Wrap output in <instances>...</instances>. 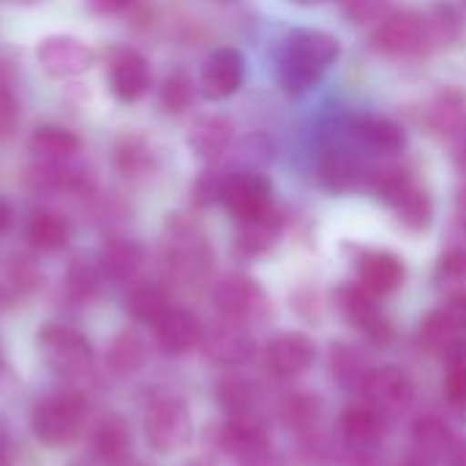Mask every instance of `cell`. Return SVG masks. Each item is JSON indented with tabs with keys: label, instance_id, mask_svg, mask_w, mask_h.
Instances as JSON below:
<instances>
[{
	"label": "cell",
	"instance_id": "obj_35",
	"mask_svg": "<svg viewBox=\"0 0 466 466\" xmlns=\"http://www.w3.org/2000/svg\"><path fill=\"white\" fill-rule=\"evenodd\" d=\"M431 128L437 134H448V137H456L461 128L466 126V98L459 90H448L437 98L434 109H431Z\"/></svg>",
	"mask_w": 466,
	"mask_h": 466
},
{
	"label": "cell",
	"instance_id": "obj_26",
	"mask_svg": "<svg viewBox=\"0 0 466 466\" xmlns=\"http://www.w3.org/2000/svg\"><path fill=\"white\" fill-rule=\"evenodd\" d=\"M76 150H79V137L66 126L46 123V126H38L30 137V153H35L41 161L57 164V161L71 158Z\"/></svg>",
	"mask_w": 466,
	"mask_h": 466
},
{
	"label": "cell",
	"instance_id": "obj_20",
	"mask_svg": "<svg viewBox=\"0 0 466 466\" xmlns=\"http://www.w3.org/2000/svg\"><path fill=\"white\" fill-rule=\"evenodd\" d=\"M279 235H281V216L273 208H268L262 216L240 221L235 248L240 257H262L265 251L273 248Z\"/></svg>",
	"mask_w": 466,
	"mask_h": 466
},
{
	"label": "cell",
	"instance_id": "obj_5",
	"mask_svg": "<svg viewBox=\"0 0 466 466\" xmlns=\"http://www.w3.org/2000/svg\"><path fill=\"white\" fill-rule=\"evenodd\" d=\"M221 202L238 218L248 221L270 208V183L257 169H235L224 175Z\"/></svg>",
	"mask_w": 466,
	"mask_h": 466
},
{
	"label": "cell",
	"instance_id": "obj_7",
	"mask_svg": "<svg viewBox=\"0 0 466 466\" xmlns=\"http://www.w3.org/2000/svg\"><path fill=\"white\" fill-rule=\"evenodd\" d=\"M429 44L426 19L418 11H396L385 16L374 33V46L390 57H412L420 55Z\"/></svg>",
	"mask_w": 466,
	"mask_h": 466
},
{
	"label": "cell",
	"instance_id": "obj_32",
	"mask_svg": "<svg viewBox=\"0 0 466 466\" xmlns=\"http://www.w3.org/2000/svg\"><path fill=\"white\" fill-rule=\"evenodd\" d=\"M330 369H333V377L347 390H358V388L363 390V382H366V377L371 371L366 366L363 352H358L355 347H347V344L333 347V352H330Z\"/></svg>",
	"mask_w": 466,
	"mask_h": 466
},
{
	"label": "cell",
	"instance_id": "obj_58",
	"mask_svg": "<svg viewBox=\"0 0 466 466\" xmlns=\"http://www.w3.org/2000/svg\"><path fill=\"white\" fill-rule=\"evenodd\" d=\"M117 466H142V464H137V461H131V459H126L123 464H117Z\"/></svg>",
	"mask_w": 466,
	"mask_h": 466
},
{
	"label": "cell",
	"instance_id": "obj_42",
	"mask_svg": "<svg viewBox=\"0 0 466 466\" xmlns=\"http://www.w3.org/2000/svg\"><path fill=\"white\" fill-rule=\"evenodd\" d=\"M388 0H344V11L352 22H360V25H369V22H377L385 11Z\"/></svg>",
	"mask_w": 466,
	"mask_h": 466
},
{
	"label": "cell",
	"instance_id": "obj_4",
	"mask_svg": "<svg viewBox=\"0 0 466 466\" xmlns=\"http://www.w3.org/2000/svg\"><path fill=\"white\" fill-rule=\"evenodd\" d=\"M213 306L221 319L235 325H248L268 311V300L262 287L248 276H227L213 289Z\"/></svg>",
	"mask_w": 466,
	"mask_h": 466
},
{
	"label": "cell",
	"instance_id": "obj_24",
	"mask_svg": "<svg viewBox=\"0 0 466 466\" xmlns=\"http://www.w3.org/2000/svg\"><path fill=\"white\" fill-rule=\"evenodd\" d=\"M25 238L27 243L35 248V251H60L68 246L71 240V224L60 216V213H52V210H38L30 216L27 227H25Z\"/></svg>",
	"mask_w": 466,
	"mask_h": 466
},
{
	"label": "cell",
	"instance_id": "obj_40",
	"mask_svg": "<svg viewBox=\"0 0 466 466\" xmlns=\"http://www.w3.org/2000/svg\"><path fill=\"white\" fill-rule=\"evenodd\" d=\"M423 19H426L429 44H434V46L451 44L459 33V16L451 5H434L429 14H423Z\"/></svg>",
	"mask_w": 466,
	"mask_h": 466
},
{
	"label": "cell",
	"instance_id": "obj_18",
	"mask_svg": "<svg viewBox=\"0 0 466 466\" xmlns=\"http://www.w3.org/2000/svg\"><path fill=\"white\" fill-rule=\"evenodd\" d=\"M156 341L167 355H183L194 344H199L202 328L199 319L188 309H169L156 325Z\"/></svg>",
	"mask_w": 466,
	"mask_h": 466
},
{
	"label": "cell",
	"instance_id": "obj_8",
	"mask_svg": "<svg viewBox=\"0 0 466 466\" xmlns=\"http://www.w3.org/2000/svg\"><path fill=\"white\" fill-rule=\"evenodd\" d=\"M35 57H38V66L55 76V79H71V76H79L85 74L90 66H93V49L76 38V35H46L38 41L35 46Z\"/></svg>",
	"mask_w": 466,
	"mask_h": 466
},
{
	"label": "cell",
	"instance_id": "obj_49",
	"mask_svg": "<svg viewBox=\"0 0 466 466\" xmlns=\"http://www.w3.org/2000/svg\"><path fill=\"white\" fill-rule=\"evenodd\" d=\"M134 0H87L90 11L93 14H101V16H112V14H120L131 5Z\"/></svg>",
	"mask_w": 466,
	"mask_h": 466
},
{
	"label": "cell",
	"instance_id": "obj_38",
	"mask_svg": "<svg viewBox=\"0 0 466 466\" xmlns=\"http://www.w3.org/2000/svg\"><path fill=\"white\" fill-rule=\"evenodd\" d=\"M284 423L298 434H314L322 420V404L314 396H292L281 407Z\"/></svg>",
	"mask_w": 466,
	"mask_h": 466
},
{
	"label": "cell",
	"instance_id": "obj_46",
	"mask_svg": "<svg viewBox=\"0 0 466 466\" xmlns=\"http://www.w3.org/2000/svg\"><path fill=\"white\" fill-rule=\"evenodd\" d=\"M440 270L448 279H461V276H466V248L456 246V248L445 251L442 259H440Z\"/></svg>",
	"mask_w": 466,
	"mask_h": 466
},
{
	"label": "cell",
	"instance_id": "obj_6",
	"mask_svg": "<svg viewBox=\"0 0 466 466\" xmlns=\"http://www.w3.org/2000/svg\"><path fill=\"white\" fill-rule=\"evenodd\" d=\"M363 399H366V404H371L385 418L401 415L415 399L412 377L396 366L371 369L366 382H363Z\"/></svg>",
	"mask_w": 466,
	"mask_h": 466
},
{
	"label": "cell",
	"instance_id": "obj_59",
	"mask_svg": "<svg viewBox=\"0 0 466 466\" xmlns=\"http://www.w3.org/2000/svg\"><path fill=\"white\" fill-rule=\"evenodd\" d=\"M188 466H210V464H208V461H191Z\"/></svg>",
	"mask_w": 466,
	"mask_h": 466
},
{
	"label": "cell",
	"instance_id": "obj_31",
	"mask_svg": "<svg viewBox=\"0 0 466 466\" xmlns=\"http://www.w3.org/2000/svg\"><path fill=\"white\" fill-rule=\"evenodd\" d=\"M358 139L377 153H399L407 142L404 128L388 117H360L355 123Z\"/></svg>",
	"mask_w": 466,
	"mask_h": 466
},
{
	"label": "cell",
	"instance_id": "obj_60",
	"mask_svg": "<svg viewBox=\"0 0 466 466\" xmlns=\"http://www.w3.org/2000/svg\"><path fill=\"white\" fill-rule=\"evenodd\" d=\"M218 3H229V0H218Z\"/></svg>",
	"mask_w": 466,
	"mask_h": 466
},
{
	"label": "cell",
	"instance_id": "obj_21",
	"mask_svg": "<svg viewBox=\"0 0 466 466\" xmlns=\"http://www.w3.org/2000/svg\"><path fill=\"white\" fill-rule=\"evenodd\" d=\"M145 251L137 240L128 238H115L101 248L98 257V270L101 276H106L109 281H131L139 268H142Z\"/></svg>",
	"mask_w": 466,
	"mask_h": 466
},
{
	"label": "cell",
	"instance_id": "obj_2",
	"mask_svg": "<svg viewBox=\"0 0 466 466\" xmlns=\"http://www.w3.org/2000/svg\"><path fill=\"white\" fill-rule=\"evenodd\" d=\"M35 341H38V352H41L44 363L57 377L79 380L90 371L93 347L85 339V333H79L76 328L63 325V322H49L38 330Z\"/></svg>",
	"mask_w": 466,
	"mask_h": 466
},
{
	"label": "cell",
	"instance_id": "obj_3",
	"mask_svg": "<svg viewBox=\"0 0 466 466\" xmlns=\"http://www.w3.org/2000/svg\"><path fill=\"white\" fill-rule=\"evenodd\" d=\"M191 434H194V420H191V412L183 399L164 396L147 407L145 440L156 453H161V456L177 453L180 448L188 445Z\"/></svg>",
	"mask_w": 466,
	"mask_h": 466
},
{
	"label": "cell",
	"instance_id": "obj_15",
	"mask_svg": "<svg viewBox=\"0 0 466 466\" xmlns=\"http://www.w3.org/2000/svg\"><path fill=\"white\" fill-rule=\"evenodd\" d=\"M385 423H388V418L382 412H377L371 404H352L341 412L339 431H341L344 445L371 451L385 437Z\"/></svg>",
	"mask_w": 466,
	"mask_h": 466
},
{
	"label": "cell",
	"instance_id": "obj_51",
	"mask_svg": "<svg viewBox=\"0 0 466 466\" xmlns=\"http://www.w3.org/2000/svg\"><path fill=\"white\" fill-rule=\"evenodd\" d=\"M456 137H459V142H456V161H459V167L466 172V126Z\"/></svg>",
	"mask_w": 466,
	"mask_h": 466
},
{
	"label": "cell",
	"instance_id": "obj_19",
	"mask_svg": "<svg viewBox=\"0 0 466 466\" xmlns=\"http://www.w3.org/2000/svg\"><path fill=\"white\" fill-rule=\"evenodd\" d=\"M229 142H232V123L221 115H205L188 131V147L199 161L221 158Z\"/></svg>",
	"mask_w": 466,
	"mask_h": 466
},
{
	"label": "cell",
	"instance_id": "obj_39",
	"mask_svg": "<svg viewBox=\"0 0 466 466\" xmlns=\"http://www.w3.org/2000/svg\"><path fill=\"white\" fill-rule=\"evenodd\" d=\"M158 101H161V106H164L167 112H172V115L188 109L191 101H194V82H191V76L183 74V71L169 74V76L164 79V85H161Z\"/></svg>",
	"mask_w": 466,
	"mask_h": 466
},
{
	"label": "cell",
	"instance_id": "obj_33",
	"mask_svg": "<svg viewBox=\"0 0 466 466\" xmlns=\"http://www.w3.org/2000/svg\"><path fill=\"white\" fill-rule=\"evenodd\" d=\"M418 339L426 350L445 352L453 341H459V325L448 314V309H440V311H431L423 317V322L418 328Z\"/></svg>",
	"mask_w": 466,
	"mask_h": 466
},
{
	"label": "cell",
	"instance_id": "obj_11",
	"mask_svg": "<svg viewBox=\"0 0 466 466\" xmlns=\"http://www.w3.org/2000/svg\"><path fill=\"white\" fill-rule=\"evenodd\" d=\"M199 347H202L205 358H210L213 363H221V366H240V363H248L254 355L251 336L243 330V325H235L229 319H221V322L205 328L199 336Z\"/></svg>",
	"mask_w": 466,
	"mask_h": 466
},
{
	"label": "cell",
	"instance_id": "obj_56",
	"mask_svg": "<svg viewBox=\"0 0 466 466\" xmlns=\"http://www.w3.org/2000/svg\"><path fill=\"white\" fill-rule=\"evenodd\" d=\"M295 3H300V5H317V3H325V0H295Z\"/></svg>",
	"mask_w": 466,
	"mask_h": 466
},
{
	"label": "cell",
	"instance_id": "obj_9",
	"mask_svg": "<svg viewBox=\"0 0 466 466\" xmlns=\"http://www.w3.org/2000/svg\"><path fill=\"white\" fill-rule=\"evenodd\" d=\"M106 79H109L112 96L131 104V101H137V98H142L147 93V87H150V66H147L145 55H139L137 49L117 46V49L109 52Z\"/></svg>",
	"mask_w": 466,
	"mask_h": 466
},
{
	"label": "cell",
	"instance_id": "obj_12",
	"mask_svg": "<svg viewBox=\"0 0 466 466\" xmlns=\"http://www.w3.org/2000/svg\"><path fill=\"white\" fill-rule=\"evenodd\" d=\"M243 71H246V60L238 49L232 46H221L216 49L208 60H205V68H202V93L210 98V101H221V98H229L240 82H243Z\"/></svg>",
	"mask_w": 466,
	"mask_h": 466
},
{
	"label": "cell",
	"instance_id": "obj_30",
	"mask_svg": "<svg viewBox=\"0 0 466 466\" xmlns=\"http://www.w3.org/2000/svg\"><path fill=\"white\" fill-rule=\"evenodd\" d=\"M412 448L423 459H442V456H453L456 437L440 418L429 415L412 426Z\"/></svg>",
	"mask_w": 466,
	"mask_h": 466
},
{
	"label": "cell",
	"instance_id": "obj_43",
	"mask_svg": "<svg viewBox=\"0 0 466 466\" xmlns=\"http://www.w3.org/2000/svg\"><path fill=\"white\" fill-rule=\"evenodd\" d=\"M221 183H224V175H216V172H202L199 180L194 183V197L199 205H210L216 199H221Z\"/></svg>",
	"mask_w": 466,
	"mask_h": 466
},
{
	"label": "cell",
	"instance_id": "obj_50",
	"mask_svg": "<svg viewBox=\"0 0 466 466\" xmlns=\"http://www.w3.org/2000/svg\"><path fill=\"white\" fill-rule=\"evenodd\" d=\"M456 216L466 227V180L459 186V194H456Z\"/></svg>",
	"mask_w": 466,
	"mask_h": 466
},
{
	"label": "cell",
	"instance_id": "obj_28",
	"mask_svg": "<svg viewBox=\"0 0 466 466\" xmlns=\"http://www.w3.org/2000/svg\"><path fill=\"white\" fill-rule=\"evenodd\" d=\"M147 363V344L137 330H123L106 350V366L117 377H128Z\"/></svg>",
	"mask_w": 466,
	"mask_h": 466
},
{
	"label": "cell",
	"instance_id": "obj_25",
	"mask_svg": "<svg viewBox=\"0 0 466 466\" xmlns=\"http://www.w3.org/2000/svg\"><path fill=\"white\" fill-rule=\"evenodd\" d=\"M216 442H218V448L224 453H229L235 459H243L248 453H257V451L268 448V434L259 426V420H235V418H229L218 429Z\"/></svg>",
	"mask_w": 466,
	"mask_h": 466
},
{
	"label": "cell",
	"instance_id": "obj_14",
	"mask_svg": "<svg viewBox=\"0 0 466 466\" xmlns=\"http://www.w3.org/2000/svg\"><path fill=\"white\" fill-rule=\"evenodd\" d=\"M317 175H319V183L333 194H347V191L358 188L366 177H371V175H366L363 161L347 147L325 150L317 164Z\"/></svg>",
	"mask_w": 466,
	"mask_h": 466
},
{
	"label": "cell",
	"instance_id": "obj_13",
	"mask_svg": "<svg viewBox=\"0 0 466 466\" xmlns=\"http://www.w3.org/2000/svg\"><path fill=\"white\" fill-rule=\"evenodd\" d=\"M339 306L344 311V317L363 330L366 336H371L374 341H388L390 336V325L385 322V317L377 309V298L363 289L360 284H344L339 289Z\"/></svg>",
	"mask_w": 466,
	"mask_h": 466
},
{
	"label": "cell",
	"instance_id": "obj_52",
	"mask_svg": "<svg viewBox=\"0 0 466 466\" xmlns=\"http://www.w3.org/2000/svg\"><path fill=\"white\" fill-rule=\"evenodd\" d=\"M8 224H11V205L0 197V235L8 229Z\"/></svg>",
	"mask_w": 466,
	"mask_h": 466
},
{
	"label": "cell",
	"instance_id": "obj_36",
	"mask_svg": "<svg viewBox=\"0 0 466 466\" xmlns=\"http://www.w3.org/2000/svg\"><path fill=\"white\" fill-rule=\"evenodd\" d=\"M115 167L126 175V177H137L145 175L153 167V153L147 147V142L137 134H126L117 147H115Z\"/></svg>",
	"mask_w": 466,
	"mask_h": 466
},
{
	"label": "cell",
	"instance_id": "obj_22",
	"mask_svg": "<svg viewBox=\"0 0 466 466\" xmlns=\"http://www.w3.org/2000/svg\"><path fill=\"white\" fill-rule=\"evenodd\" d=\"M96 456L109 466L123 464L131 456V429L120 415H104L93 434Z\"/></svg>",
	"mask_w": 466,
	"mask_h": 466
},
{
	"label": "cell",
	"instance_id": "obj_37",
	"mask_svg": "<svg viewBox=\"0 0 466 466\" xmlns=\"http://www.w3.org/2000/svg\"><path fill=\"white\" fill-rule=\"evenodd\" d=\"M98 265L87 262V259H74L66 270V279H63V292L71 303H87L96 289H98Z\"/></svg>",
	"mask_w": 466,
	"mask_h": 466
},
{
	"label": "cell",
	"instance_id": "obj_23",
	"mask_svg": "<svg viewBox=\"0 0 466 466\" xmlns=\"http://www.w3.org/2000/svg\"><path fill=\"white\" fill-rule=\"evenodd\" d=\"M216 399L221 410L235 420H257V412L262 404L257 385L243 377H224L216 388Z\"/></svg>",
	"mask_w": 466,
	"mask_h": 466
},
{
	"label": "cell",
	"instance_id": "obj_27",
	"mask_svg": "<svg viewBox=\"0 0 466 466\" xmlns=\"http://www.w3.org/2000/svg\"><path fill=\"white\" fill-rule=\"evenodd\" d=\"M169 295L161 284L156 281H142L134 284L126 295V311L137 319V322H147L156 325L167 311H169Z\"/></svg>",
	"mask_w": 466,
	"mask_h": 466
},
{
	"label": "cell",
	"instance_id": "obj_55",
	"mask_svg": "<svg viewBox=\"0 0 466 466\" xmlns=\"http://www.w3.org/2000/svg\"><path fill=\"white\" fill-rule=\"evenodd\" d=\"M5 79H8V71H5V66L0 63V87H5Z\"/></svg>",
	"mask_w": 466,
	"mask_h": 466
},
{
	"label": "cell",
	"instance_id": "obj_53",
	"mask_svg": "<svg viewBox=\"0 0 466 466\" xmlns=\"http://www.w3.org/2000/svg\"><path fill=\"white\" fill-rule=\"evenodd\" d=\"M451 459H453V466H466V442L464 445H456Z\"/></svg>",
	"mask_w": 466,
	"mask_h": 466
},
{
	"label": "cell",
	"instance_id": "obj_1",
	"mask_svg": "<svg viewBox=\"0 0 466 466\" xmlns=\"http://www.w3.org/2000/svg\"><path fill=\"white\" fill-rule=\"evenodd\" d=\"M85 415H87V404L79 393L63 390L55 396H46L35 404L30 426L38 442L49 445V448H66L71 445L82 426H85Z\"/></svg>",
	"mask_w": 466,
	"mask_h": 466
},
{
	"label": "cell",
	"instance_id": "obj_47",
	"mask_svg": "<svg viewBox=\"0 0 466 466\" xmlns=\"http://www.w3.org/2000/svg\"><path fill=\"white\" fill-rule=\"evenodd\" d=\"M442 358H445V369H448V371H466V339L453 341V344L442 352Z\"/></svg>",
	"mask_w": 466,
	"mask_h": 466
},
{
	"label": "cell",
	"instance_id": "obj_54",
	"mask_svg": "<svg viewBox=\"0 0 466 466\" xmlns=\"http://www.w3.org/2000/svg\"><path fill=\"white\" fill-rule=\"evenodd\" d=\"M0 466H11V451L3 440H0Z\"/></svg>",
	"mask_w": 466,
	"mask_h": 466
},
{
	"label": "cell",
	"instance_id": "obj_17",
	"mask_svg": "<svg viewBox=\"0 0 466 466\" xmlns=\"http://www.w3.org/2000/svg\"><path fill=\"white\" fill-rule=\"evenodd\" d=\"M284 52L317 66V68H328L330 63L339 60L341 55V41L328 33V30H311V27H300V30H292L287 35V44H284Z\"/></svg>",
	"mask_w": 466,
	"mask_h": 466
},
{
	"label": "cell",
	"instance_id": "obj_29",
	"mask_svg": "<svg viewBox=\"0 0 466 466\" xmlns=\"http://www.w3.org/2000/svg\"><path fill=\"white\" fill-rule=\"evenodd\" d=\"M390 208H393V213L399 216V221H401L407 229H412V232H423V229L431 224V216H434L431 197H429V191H426L418 180H412V183L390 202Z\"/></svg>",
	"mask_w": 466,
	"mask_h": 466
},
{
	"label": "cell",
	"instance_id": "obj_48",
	"mask_svg": "<svg viewBox=\"0 0 466 466\" xmlns=\"http://www.w3.org/2000/svg\"><path fill=\"white\" fill-rule=\"evenodd\" d=\"M238 466H284V461H281V456L273 453L270 445H268V448H262V451H257V453H248V456L238 459Z\"/></svg>",
	"mask_w": 466,
	"mask_h": 466
},
{
	"label": "cell",
	"instance_id": "obj_44",
	"mask_svg": "<svg viewBox=\"0 0 466 466\" xmlns=\"http://www.w3.org/2000/svg\"><path fill=\"white\" fill-rule=\"evenodd\" d=\"M445 399L453 410L466 412V371H448L445 374Z\"/></svg>",
	"mask_w": 466,
	"mask_h": 466
},
{
	"label": "cell",
	"instance_id": "obj_57",
	"mask_svg": "<svg viewBox=\"0 0 466 466\" xmlns=\"http://www.w3.org/2000/svg\"><path fill=\"white\" fill-rule=\"evenodd\" d=\"M16 3H22V5H35V3H44V0H16Z\"/></svg>",
	"mask_w": 466,
	"mask_h": 466
},
{
	"label": "cell",
	"instance_id": "obj_45",
	"mask_svg": "<svg viewBox=\"0 0 466 466\" xmlns=\"http://www.w3.org/2000/svg\"><path fill=\"white\" fill-rule=\"evenodd\" d=\"M16 117H19V104H16V98L11 96L8 87H0V139H5V137L14 131Z\"/></svg>",
	"mask_w": 466,
	"mask_h": 466
},
{
	"label": "cell",
	"instance_id": "obj_16",
	"mask_svg": "<svg viewBox=\"0 0 466 466\" xmlns=\"http://www.w3.org/2000/svg\"><path fill=\"white\" fill-rule=\"evenodd\" d=\"M360 287L369 289L374 298L390 295L404 281V262L390 251H366L358 262Z\"/></svg>",
	"mask_w": 466,
	"mask_h": 466
},
{
	"label": "cell",
	"instance_id": "obj_34",
	"mask_svg": "<svg viewBox=\"0 0 466 466\" xmlns=\"http://www.w3.org/2000/svg\"><path fill=\"white\" fill-rule=\"evenodd\" d=\"M319 76H322V68H317L289 52H284L279 60V82H281L284 93H289V96H303L306 90H311L319 82Z\"/></svg>",
	"mask_w": 466,
	"mask_h": 466
},
{
	"label": "cell",
	"instance_id": "obj_41",
	"mask_svg": "<svg viewBox=\"0 0 466 466\" xmlns=\"http://www.w3.org/2000/svg\"><path fill=\"white\" fill-rule=\"evenodd\" d=\"M5 279H8L11 292L27 295V292H33V289L38 287L41 273H38V268H35V262H33L30 257H19V254H16V257H11L8 265H5Z\"/></svg>",
	"mask_w": 466,
	"mask_h": 466
},
{
	"label": "cell",
	"instance_id": "obj_10",
	"mask_svg": "<svg viewBox=\"0 0 466 466\" xmlns=\"http://www.w3.org/2000/svg\"><path fill=\"white\" fill-rule=\"evenodd\" d=\"M314 341L306 333H279L265 347V369L276 380H292L314 363Z\"/></svg>",
	"mask_w": 466,
	"mask_h": 466
}]
</instances>
